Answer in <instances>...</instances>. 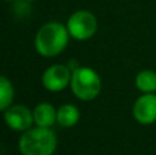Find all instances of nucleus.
<instances>
[{
    "mask_svg": "<svg viewBox=\"0 0 156 155\" xmlns=\"http://www.w3.org/2000/svg\"><path fill=\"white\" fill-rule=\"evenodd\" d=\"M14 99V88L7 77H0V109L7 110Z\"/></svg>",
    "mask_w": 156,
    "mask_h": 155,
    "instance_id": "obj_11",
    "label": "nucleus"
},
{
    "mask_svg": "<svg viewBox=\"0 0 156 155\" xmlns=\"http://www.w3.org/2000/svg\"><path fill=\"white\" fill-rule=\"evenodd\" d=\"M80 120V111L76 106L73 104H63L59 110H58V117L56 121L60 126L65 128H70L74 126Z\"/></svg>",
    "mask_w": 156,
    "mask_h": 155,
    "instance_id": "obj_9",
    "label": "nucleus"
},
{
    "mask_svg": "<svg viewBox=\"0 0 156 155\" xmlns=\"http://www.w3.org/2000/svg\"><path fill=\"white\" fill-rule=\"evenodd\" d=\"M97 21L96 16L86 10H81L74 13L69 18L67 30L71 37L77 40H88L96 33Z\"/></svg>",
    "mask_w": 156,
    "mask_h": 155,
    "instance_id": "obj_4",
    "label": "nucleus"
},
{
    "mask_svg": "<svg viewBox=\"0 0 156 155\" xmlns=\"http://www.w3.org/2000/svg\"><path fill=\"white\" fill-rule=\"evenodd\" d=\"M27 2H34V0H27Z\"/></svg>",
    "mask_w": 156,
    "mask_h": 155,
    "instance_id": "obj_12",
    "label": "nucleus"
},
{
    "mask_svg": "<svg viewBox=\"0 0 156 155\" xmlns=\"http://www.w3.org/2000/svg\"><path fill=\"white\" fill-rule=\"evenodd\" d=\"M58 117V111L49 103H40L33 111L34 124L41 128H51Z\"/></svg>",
    "mask_w": 156,
    "mask_h": 155,
    "instance_id": "obj_8",
    "label": "nucleus"
},
{
    "mask_svg": "<svg viewBox=\"0 0 156 155\" xmlns=\"http://www.w3.org/2000/svg\"><path fill=\"white\" fill-rule=\"evenodd\" d=\"M70 84L73 93L81 100H92L101 89L99 74L90 67H77L73 70Z\"/></svg>",
    "mask_w": 156,
    "mask_h": 155,
    "instance_id": "obj_3",
    "label": "nucleus"
},
{
    "mask_svg": "<svg viewBox=\"0 0 156 155\" xmlns=\"http://www.w3.org/2000/svg\"><path fill=\"white\" fill-rule=\"evenodd\" d=\"M134 118L143 125H149L156 121V95L145 93L136 100L133 107Z\"/></svg>",
    "mask_w": 156,
    "mask_h": 155,
    "instance_id": "obj_6",
    "label": "nucleus"
},
{
    "mask_svg": "<svg viewBox=\"0 0 156 155\" xmlns=\"http://www.w3.org/2000/svg\"><path fill=\"white\" fill-rule=\"evenodd\" d=\"M71 76L69 66L65 65H54L48 67L43 74V85L51 92L63 91L71 82Z\"/></svg>",
    "mask_w": 156,
    "mask_h": 155,
    "instance_id": "obj_5",
    "label": "nucleus"
},
{
    "mask_svg": "<svg viewBox=\"0 0 156 155\" xmlns=\"http://www.w3.org/2000/svg\"><path fill=\"white\" fill-rule=\"evenodd\" d=\"M4 111L5 124L14 131H27L34 121L32 111L25 106H12Z\"/></svg>",
    "mask_w": 156,
    "mask_h": 155,
    "instance_id": "obj_7",
    "label": "nucleus"
},
{
    "mask_svg": "<svg viewBox=\"0 0 156 155\" xmlns=\"http://www.w3.org/2000/svg\"><path fill=\"white\" fill-rule=\"evenodd\" d=\"M136 87L144 93H154L156 91V73L152 70H143L136 77Z\"/></svg>",
    "mask_w": 156,
    "mask_h": 155,
    "instance_id": "obj_10",
    "label": "nucleus"
},
{
    "mask_svg": "<svg viewBox=\"0 0 156 155\" xmlns=\"http://www.w3.org/2000/svg\"><path fill=\"white\" fill-rule=\"evenodd\" d=\"M69 30L59 22H48L36 34V49L47 58L55 56L66 48L69 41Z\"/></svg>",
    "mask_w": 156,
    "mask_h": 155,
    "instance_id": "obj_1",
    "label": "nucleus"
},
{
    "mask_svg": "<svg viewBox=\"0 0 156 155\" xmlns=\"http://www.w3.org/2000/svg\"><path fill=\"white\" fill-rule=\"evenodd\" d=\"M22 155H52L56 148V136L49 128L27 129L19 139Z\"/></svg>",
    "mask_w": 156,
    "mask_h": 155,
    "instance_id": "obj_2",
    "label": "nucleus"
}]
</instances>
